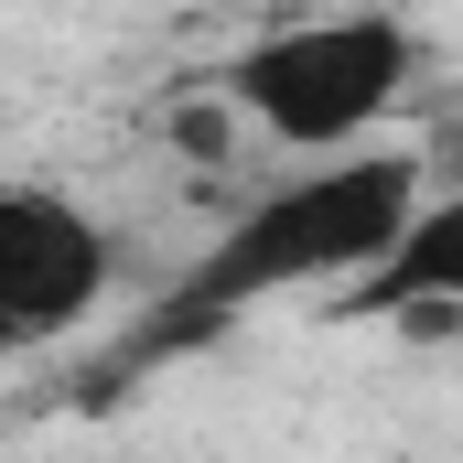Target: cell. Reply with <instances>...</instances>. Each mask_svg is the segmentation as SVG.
I'll return each instance as SVG.
<instances>
[{
	"label": "cell",
	"mask_w": 463,
	"mask_h": 463,
	"mask_svg": "<svg viewBox=\"0 0 463 463\" xmlns=\"http://www.w3.org/2000/svg\"><path fill=\"white\" fill-rule=\"evenodd\" d=\"M420 65L431 54H420V33L399 11H302V22H269L237 54H216L205 98L237 129L280 140L291 162H335V151H366L399 118Z\"/></svg>",
	"instance_id": "cell-2"
},
{
	"label": "cell",
	"mask_w": 463,
	"mask_h": 463,
	"mask_svg": "<svg viewBox=\"0 0 463 463\" xmlns=\"http://www.w3.org/2000/svg\"><path fill=\"white\" fill-rule=\"evenodd\" d=\"M335 313H377V324H410V335H453L463 324V205L431 194V205L345 280Z\"/></svg>",
	"instance_id": "cell-4"
},
{
	"label": "cell",
	"mask_w": 463,
	"mask_h": 463,
	"mask_svg": "<svg viewBox=\"0 0 463 463\" xmlns=\"http://www.w3.org/2000/svg\"><path fill=\"white\" fill-rule=\"evenodd\" d=\"M118 291V237L54 173H0V355L76 345Z\"/></svg>",
	"instance_id": "cell-3"
},
{
	"label": "cell",
	"mask_w": 463,
	"mask_h": 463,
	"mask_svg": "<svg viewBox=\"0 0 463 463\" xmlns=\"http://www.w3.org/2000/svg\"><path fill=\"white\" fill-rule=\"evenodd\" d=\"M420 205H431V162H420L410 140H366V151H335V162H291V173H280L269 194H248L227 227L194 248V269L151 302L140 355L205 345V335H227L237 313H259V302L355 280Z\"/></svg>",
	"instance_id": "cell-1"
}]
</instances>
